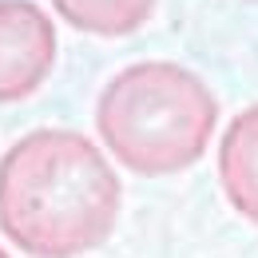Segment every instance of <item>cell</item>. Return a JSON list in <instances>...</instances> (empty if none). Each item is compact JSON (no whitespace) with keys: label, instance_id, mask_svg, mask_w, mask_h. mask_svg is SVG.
<instances>
[{"label":"cell","instance_id":"6da1fadb","mask_svg":"<svg viewBox=\"0 0 258 258\" xmlns=\"http://www.w3.org/2000/svg\"><path fill=\"white\" fill-rule=\"evenodd\" d=\"M123 211V183L84 131L36 127L0 155V230L28 258L99 250Z\"/></svg>","mask_w":258,"mask_h":258},{"label":"cell","instance_id":"7a4b0ae2","mask_svg":"<svg viewBox=\"0 0 258 258\" xmlns=\"http://www.w3.org/2000/svg\"><path fill=\"white\" fill-rule=\"evenodd\" d=\"M219 127V99L203 76L175 60L119 68L96 99L103 147L135 175H179L207 155Z\"/></svg>","mask_w":258,"mask_h":258},{"label":"cell","instance_id":"3957f363","mask_svg":"<svg viewBox=\"0 0 258 258\" xmlns=\"http://www.w3.org/2000/svg\"><path fill=\"white\" fill-rule=\"evenodd\" d=\"M56 20L36 0H0V103L40 92L56 68Z\"/></svg>","mask_w":258,"mask_h":258},{"label":"cell","instance_id":"277c9868","mask_svg":"<svg viewBox=\"0 0 258 258\" xmlns=\"http://www.w3.org/2000/svg\"><path fill=\"white\" fill-rule=\"evenodd\" d=\"M219 187L226 203L258 226V103L242 107L219 139Z\"/></svg>","mask_w":258,"mask_h":258},{"label":"cell","instance_id":"5b68a950","mask_svg":"<svg viewBox=\"0 0 258 258\" xmlns=\"http://www.w3.org/2000/svg\"><path fill=\"white\" fill-rule=\"evenodd\" d=\"M159 0H52L56 16L88 36H131L155 16Z\"/></svg>","mask_w":258,"mask_h":258},{"label":"cell","instance_id":"8992f818","mask_svg":"<svg viewBox=\"0 0 258 258\" xmlns=\"http://www.w3.org/2000/svg\"><path fill=\"white\" fill-rule=\"evenodd\" d=\"M0 258H12V254H8V250H4V246H0Z\"/></svg>","mask_w":258,"mask_h":258},{"label":"cell","instance_id":"52a82bcc","mask_svg":"<svg viewBox=\"0 0 258 258\" xmlns=\"http://www.w3.org/2000/svg\"><path fill=\"white\" fill-rule=\"evenodd\" d=\"M254 4H258V0H254Z\"/></svg>","mask_w":258,"mask_h":258}]
</instances>
